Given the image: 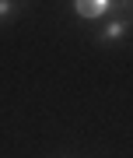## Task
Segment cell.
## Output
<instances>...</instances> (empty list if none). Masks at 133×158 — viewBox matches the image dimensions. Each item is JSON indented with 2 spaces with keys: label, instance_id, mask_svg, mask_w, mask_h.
Segmentation results:
<instances>
[{
  "label": "cell",
  "instance_id": "6da1fadb",
  "mask_svg": "<svg viewBox=\"0 0 133 158\" xmlns=\"http://www.w3.org/2000/svg\"><path fill=\"white\" fill-rule=\"evenodd\" d=\"M109 7H112L109 0H77V4H74V11H77L81 18H102Z\"/></svg>",
  "mask_w": 133,
  "mask_h": 158
},
{
  "label": "cell",
  "instance_id": "7a4b0ae2",
  "mask_svg": "<svg viewBox=\"0 0 133 158\" xmlns=\"http://www.w3.org/2000/svg\"><path fill=\"white\" fill-rule=\"evenodd\" d=\"M126 28H130L126 21H116V25H109V28L102 32V39H105V42H116V39H123V32H126Z\"/></svg>",
  "mask_w": 133,
  "mask_h": 158
},
{
  "label": "cell",
  "instance_id": "3957f363",
  "mask_svg": "<svg viewBox=\"0 0 133 158\" xmlns=\"http://www.w3.org/2000/svg\"><path fill=\"white\" fill-rule=\"evenodd\" d=\"M11 7H14V4H7V0H0V18H7V14H11Z\"/></svg>",
  "mask_w": 133,
  "mask_h": 158
}]
</instances>
